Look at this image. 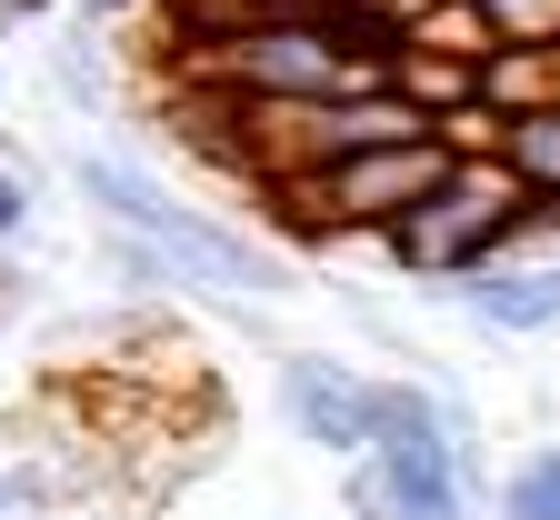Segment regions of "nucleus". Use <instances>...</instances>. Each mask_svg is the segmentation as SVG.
<instances>
[{"label":"nucleus","mask_w":560,"mask_h":520,"mask_svg":"<svg viewBox=\"0 0 560 520\" xmlns=\"http://www.w3.org/2000/svg\"><path fill=\"white\" fill-rule=\"evenodd\" d=\"M530 210H540V190H530L511 161H460L410 220H390V231H381V251H390L400 270H420V280H470V270L511 261V251L530 241Z\"/></svg>","instance_id":"2"},{"label":"nucleus","mask_w":560,"mask_h":520,"mask_svg":"<svg viewBox=\"0 0 560 520\" xmlns=\"http://www.w3.org/2000/svg\"><path fill=\"white\" fill-rule=\"evenodd\" d=\"M480 101L511 111V120L550 111V101H560V41H501V50L480 60Z\"/></svg>","instance_id":"8"},{"label":"nucleus","mask_w":560,"mask_h":520,"mask_svg":"<svg viewBox=\"0 0 560 520\" xmlns=\"http://www.w3.org/2000/svg\"><path fill=\"white\" fill-rule=\"evenodd\" d=\"M540 200H560V101L550 111H530V120H511V151H501Z\"/></svg>","instance_id":"11"},{"label":"nucleus","mask_w":560,"mask_h":520,"mask_svg":"<svg viewBox=\"0 0 560 520\" xmlns=\"http://www.w3.org/2000/svg\"><path fill=\"white\" fill-rule=\"evenodd\" d=\"M0 311H11V270H0Z\"/></svg>","instance_id":"17"},{"label":"nucleus","mask_w":560,"mask_h":520,"mask_svg":"<svg viewBox=\"0 0 560 520\" xmlns=\"http://www.w3.org/2000/svg\"><path fill=\"white\" fill-rule=\"evenodd\" d=\"M101 11H120V0H101Z\"/></svg>","instance_id":"19"},{"label":"nucleus","mask_w":560,"mask_h":520,"mask_svg":"<svg viewBox=\"0 0 560 520\" xmlns=\"http://www.w3.org/2000/svg\"><path fill=\"white\" fill-rule=\"evenodd\" d=\"M400 11H410V50H451V60H490L501 50L480 0H400Z\"/></svg>","instance_id":"9"},{"label":"nucleus","mask_w":560,"mask_h":520,"mask_svg":"<svg viewBox=\"0 0 560 520\" xmlns=\"http://www.w3.org/2000/svg\"><path fill=\"white\" fill-rule=\"evenodd\" d=\"M410 140H441L431 111L410 91H330L311 101V161H361V151H410Z\"/></svg>","instance_id":"6"},{"label":"nucleus","mask_w":560,"mask_h":520,"mask_svg":"<svg viewBox=\"0 0 560 520\" xmlns=\"http://www.w3.org/2000/svg\"><path fill=\"white\" fill-rule=\"evenodd\" d=\"M81 190L140 241V270H161L180 290H210V301H270V290H280V261H260L241 231H210L200 210L161 200L130 161H81Z\"/></svg>","instance_id":"1"},{"label":"nucleus","mask_w":560,"mask_h":520,"mask_svg":"<svg viewBox=\"0 0 560 520\" xmlns=\"http://www.w3.org/2000/svg\"><path fill=\"white\" fill-rule=\"evenodd\" d=\"M0 11H50V0H0Z\"/></svg>","instance_id":"16"},{"label":"nucleus","mask_w":560,"mask_h":520,"mask_svg":"<svg viewBox=\"0 0 560 520\" xmlns=\"http://www.w3.org/2000/svg\"><path fill=\"white\" fill-rule=\"evenodd\" d=\"M390 91H410L420 111H431V130H441L451 111H470V101H480V60H451V50H410Z\"/></svg>","instance_id":"10"},{"label":"nucleus","mask_w":560,"mask_h":520,"mask_svg":"<svg viewBox=\"0 0 560 520\" xmlns=\"http://www.w3.org/2000/svg\"><path fill=\"white\" fill-rule=\"evenodd\" d=\"M451 301H460V311H480L490 331H550V321H560V261H540V270L490 261V270L451 280Z\"/></svg>","instance_id":"7"},{"label":"nucleus","mask_w":560,"mask_h":520,"mask_svg":"<svg viewBox=\"0 0 560 520\" xmlns=\"http://www.w3.org/2000/svg\"><path fill=\"white\" fill-rule=\"evenodd\" d=\"M501 41H560V0H480Z\"/></svg>","instance_id":"13"},{"label":"nucleus","mask_w":560,"mask_h":520,"mask_svg":"<svg viewBox=\"0 0 560 520\" xmlns=\"http://www.w3.org/2000/svg\"><path fill=\"white\" fill-rule=\"evenodd\" d=\"M350 510L361 520H470V461L431 391H410V381L381 391V440L350 461Z\"/></svg>","instance_id":"3"},{"label":"nucleus","mask_w":560,"mask_h":520,"mask_svg":"<svg viewBox=\"0 0 560 520\" xmlns=\"http://www.w3.org/2000/svg\"><path fill=\"white\" fill-rule=\"evenodd\" d=\"M381 391L390 381H361L350 360H320V350L280 360V420H291L311 451H340V461H361L381 440Z\"/></svg>","instance_id":"5"},{"label":"nucleus","mask_w":560,"mask_h":520,"mask_svg":"<svg viewBox=\"0 0 560 520\" xmlns=\"http://www.w3.org/2000/svg\"><path fill=\"white\" fill-rule=\"evenodd\" d=\"M260 11H301V21H330L340 0H260Z\"/></svg>","instance_id":"15"},{"label":"nucleus","mask_w":560,"mask_h":520,"mask_svg":"<svg viewBox=\"0 0 560 520\" xmlns=\"http://www.w3.org/2000/svg\"><path fill=\"white\" fill-rule=\"evenodd\" d=\"M11 500H21V490H11V481H0V510H11Z\"/></svg>","instance_id":"18"},{"label":"nucleus","mask_w":560,"mask_h":520,"mask_svg":"<svg viewBox=\"0 0 560 520\" xmlns=\"http://www.w3.org/2000/svg\"><path fill=\"white\" fill-rule=\"evenodd\" d=\"M501 520H560V440H550V451H530V461L511 471Z\"/></svg>","instance_id":"12"},{"label":"nucleus","mask_w":560,"mask_h":520,"mask_svg":"<svg viewBox=\"0 0 560 520\" xmlns=\"http://www.w3.org/2000/svg\"><path fill=\"white\" fill-rule=\"evenodd\" d=\"M21 220H31V190H21V171H0V251L21 241Z\"/></svg>","instance_id":"14"},{"label":"nucleus","mask_w":560,"mask_h":520,"mask_svg":"<svg viewBox=\"0 0 560 520\" xmlns=\"http://www.w3.org/2000/svg\"><path fill=\"white\" fill-rule=\"evenodd\" d=\"M460 161L441 151V140H410V151H361V161H320V200H330V231H390V220H410L420 200H431Z\"/></svg>","instance_id":"4"}]
</instances>
